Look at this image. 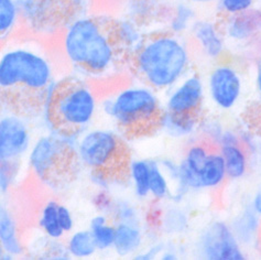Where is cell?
I'll list each match as a JSON object with an SVG mask.
<instances>
[{"mask_svg":"<svg viewBox=\"0 0 261 260\" xmlns=\"http://www.w3.org/2000/svg\"><path fill=\"white\" fill-rule=\"evenodd\" d=\"M230 227L243 247H253L259 244L261 234V218L247 206L233 217Z\"/></svg>","mask_w":261,"mask_h":260,"instance_id":"cell-18","label":"cell"},{"mask_svg":"<svg viewBox=\"0 0 261 260\" xmlns=\"http://www.w3.org/2000/svg\"><path fill=\"white\" fill-rule=\"evenodd\" d=\"M128 177L133 184L136 197L141 201L148 200L150 197V160H130Z\"/></svg>","mask_w":261,"mask_h":260,"instance_id":"cell-24","label":"cell"},{"mask_svg":"<svg viewBox=\"0 0 261 260\" xmlns=\"http://www.w3.org/2000/svg\"><path fill=\"white\" fill-rule=\"evenodd\" d=\"M257 0H216V7L223 17L239 15L256 8Z\"/></svg>","mask_w":261,"mask_h":260,"instance_id":"cell-31","label":"cell"},{"mask_svg":"<svg viewBox=\"0 0 261 260\" xmlns=\"http://www.w3.org/2000/svg\"><path fill=\"white\" fill-rule=\"evenodd\" d=\"M20 19L18 3L15 0H0V43L12 36Z\"/></svg>","mask_w":261,"mask_h":260,"instance_id":"cell-27","label":"cell"},{"mask_svg":"<svg viewBox=\"0 0 261 260\" xmlns=\"http://www.w3.org/2000/svg\"><path fill=\"white\" fill-rule=\"evenodd\" d=\"M128 17L141 21L143 17L148 16L152 11V2L151 0H130L128 7Z\"/></svg>","mask_w":261,"mask_h":260,"instance_id":"cell-33","label":"cell"},{"mask_svg":"<svg viewBox=\"0 0 261 260\" xmlns=\"http://www.w3.org/2000/svg\"><path fill=\"white\" fill-rule=\"evenodd\" d=\"M20 172L19 161H0V190L8 191Z\"/></svg>","mask_w":261,"mask_h":260,"instance_id":"cell-32","label":"cell"},{"mask_svg":"<svg viewBox=\"0 0 261 260\" xmlns=\"http://www.w3.org/2000/svg\"><path fill=\"white\" fill-rule=\"evenodd\" d=\"M59 221L62 229L64 232H70L74 227V220L71 214L70 210H68L64 205L60 204L59 205Z\"/></svg>","mask_w":261,"mask_h":260,"instance_id":"cell-36","label":"cell"},{"mask_svg":"<svg viewBox=\"0 0 261 260\" xmlns=\"http://www.w3.org/2000/svg\"><path fill=\"white\" fill-rule=\"evenodd\" d=\"M4 248H3V246H2V244H0V258H2L3 256H4Z\"/></svg>","mask_w":261,"mask_h":260,"instance_id":"cell-41","label":"cell"},{"mask_svg":"<svg viewBox=\"0 0 261 260\" xmlns=\"http://www.w3.org/2000/svg\"><path fill=\"white\" fill-rule=\"evenodd\" d=\"M128 60L141 83L156 92L170 91L187 76L192 65L189 43L168 31L147 37Z\"/></svg>","mask_w":261,"mask_h":260,"instance_id":"cell-3","label":"cell"},{"mask_svg":"<svg viewBox=\"0 0 261 260\" xmlns=\"http://www.w3.org/2000/svg\"><path fill=\"white\" fill-rule=\"evenodd\" d=\"M200 181L202 189L208 191L222 189L228 181L224 159L217 147L211 150L200 172Z\"/></svg>","mask_w":261,"mask_h":260,"instance_id":"cell-20","label":"cell"},{"mask_svg":"<svg viewBox=\"0 0 261 260\" xmlns=\"http://www.w3.org/2000/svg\"><path fill=\"white\" fill-rule=\"evenodd\" d=\"M89 231H91L97 250L105 251L113 248L116 227L108 215L100 213L93 217L89 225Z\"/></svg>","mask_w":261,"mask_h":260,"instance_id":"cell-23","label":"cell"},{"mask_svg":"<svg viewBox=\"0 0 261 260\" xmlns=\"http://www.w3.org/2000/svg\"><path fill=\"white\" fill-rule=\"evenodd\" d=\"M249 206L261 218V190L253 194V196L251 197Z\"/></svg>","mask_w":261,"mask_h":260,"instance_id":"cell-37","label":"cell"},{"mask_svg":"<svg viewBox=\"0 0 261 260\" xmlns=\"http://www.w3.org/2000/svg\"><path fill=\"white\" fill-rule=\"evenodd\" d=\"M115 224V223H114ZM113 249L120 257L135 256L145 244V231L140 223H116Z\"/></svg>","mask_w":261,"mask_h":260,"instance_id":"cell-15","label":"cell"},{"mask_svg":"<svg viewBox=\"0 0 261 260\" xmlns=\"http://www.w3.org/2000/svg\"><path fill=\"white\" fill-rule=\"evenodd\" d=\"M219 24L227 42L248 44L261 34V9L252 8L239 15L223 17Z\"/></svg>","mask_w":261,"mask_h":260,"instance_id":"cell-14","label":"cell"},{"mask_svg":"<svg viewBox=\"0 0 261 260\" xmlns=\"http://www.w3.org/2000/svg\"><path fill=\"white\" fill-rule=\"evenodd\" d=\"M66 249L68 255L75 258H89L97 251L89 230H80L74 232L67 243Z\"/></svg>","mask_w":261,"mask_h":260,"instance_id":"cell-29","label":"cell"},{"mask_svg":"<svg viewBox=\"0 0 261 260\" xmlns=\"http://www.w3.org/2000/svg\"><path fill=\"white\" fill-rule=\"evenodd\" d=\"M164 247H166V244H162V243L153 244L152 246H150V247L146 250L141 249L138 252V254H136L134 257H135V259H138V260L154 259L156 257H160Z\"/></svg>","mask_w":261,"mask_h":260,"instance_id":"cell-35","label":"cell"},{"mask_svg":"<svg viewBox=\"0 0 261 260\" xmlns=\"http://www.w3.org/2000/svg\"><path fill=\"white\" fill-rule=\"evenodd\" d=\"M217 148L224 159L227 179L238 181L245 177L249 171V152L247 151L242 140L226 143Z\"/></svg>","mask_w":261,"mask_h":260,"instance_id":"cell-19","label":"cell"},{"mask_svg":"<svg viewBox=\"0 0 261 260\" xmlns=\"http://www.w3.org/2000/svg\"><path fill=\"white\" fill-rule=\"evenodd\" d=\"M30 167L44 187L54 191L64 190L80 174L82 163L77 146L72 139L54 134L43 137L31 150Z\"/></svg>","mask_w":261,"mask_h":260,"instance_id":"cell-7","label":"cell"},{"mask_svg":"<svg viewBox=\"0 0 261 260\" xmlns=\"http://www.w3.org/2000/svg\"><path fill=\"white\" fill-rule=\"evenodd\" d=\"M188 2L192 5H201V6H205V5H211L216 3V0H188Z\"/></svg>","mask_w":261,"mask_h":260,"instance_id":"cell-40","label":"cell"},{"mask_svg":"<svg viewBox=\"0 0 261 260\" xmlns=\"http://www.w3.org/2000/svg\"><path fill=\"white\" fill-rule=\"evenodd\" d=\"M205 87L213 104L221 111H230L242 97V74L233 64L218 61L210 71Z\"/></svg>","mask_w":261,"mask_h":260,"instance_id":"cell-10","label":"cell"},{"mask_svg":"<svg viewBox=\"0 0 261 260\" xmlns=\"http://www.w3.org/2000/svg\"><path fill=\"white\" fill-rule=\"evenodd\" d=\"M59 205L57 201L47 202L40 214V227L51 239H60L65 234L59 221Z\"/></svg>","mask_w":261,"mask_h":260,"instance_id":"cell-28","label":"cell"},{"mask_svg":"<svg viewBox=\"0 0 261 260\" xmlns=\"http://www.w3.org/2000/svg\"><path fill=\"white\" fill-rule=\"evenodd\" d=\"M0 244L4 251L9 255L16 256L22 252L17 222L11 212L2 205H0Z\"/></svg>","mask_w":261,"mask_h":260,"instance_id":"cell-22","label":"cell"},{"mask_svg":"<svg viewBox=\"0 0 261 260\" xmlns=\"http://www.w3.org/2000/svg\"><path fill=\"white\" fill-rule=\"evenodd\" d=\"M114 31L117 42L127 60L139 49L147 38L140 22L129 17L114 19Z\"/></svg>","mask_w":261,"mask_h":260,"instance_id":"cell-16","label":"cell"},{"mask_svg":"<svg viewBox=\"0 0 261 260\" xmlns=\"http://www.w3.org/2000/svg\"><path fill=\"white\" fill-rule=\"evenodd\" d=\"M158 225L163 234L169 236L182 235L189 228L190 216L180 204L173 203L160 212Z\"/></svg>","mask_w":261,"mask_h":260,"instance_id":"cell-21","label":"cell"},{"mask_svg":"<svg viewBox=\"0 0 261 260\" xmlns=\"http://www.w3.org/2000/svg\"><path fill=\"white\" fill-rule=\"evenodd\" d=\"M201 120V116L198 115H176L163 111L158 129H161L171 138H190L198 132Z\"/></svg>","mask_w":261,"mask_h":260,"instance_id":"cell-17","label":"cell"},{"mask_svg":"<svg viewBox=\"0 0 261 260\" xmlns=\"http://www.w3.org/2000/svg\"><path fill=\"white\" fill-rule=\"evenodd\" d=\"M160 258L163 260H175L178 259V254H177V250L173 247H168L166 245V247H164L162 254L160 255Z\"/></svg>","mask_w":261,"mask_h":260,"instance_id":"cell-38","label":"cell"},{"mask_svg":"<svg viewBox=\"0 0 261 260\" xmlns=\"http://www.w3.org/2000/svg\"><path fill=\"white\" fill-rule=\"evenodd\" d=\"M54 82L53 61L40 38H9L0 43V114L22 119L43 115Z\"/></svg>","mask_w":261,"mask_h":260,"instance_id":"cell-1","label":"cell"},{"mask_svg":"<svg viewBox=\"0 0 261 260\" xmlns=\"http://www.w3.org/2000/svg\"><path fill=\"white\" fill-rule=\"evenodd\" d=\"M111 220L116 223H140L141 216L138 207L135 204L123 200H115L111 215Z\"/></svg>","mask_w":261,"mask_h":260,"instance_id":"cell-30","label":"cell"},{"mask_svg":"<svg viewBox=\"0 0 261 260\" xmlns=\"http://www.w3.org/2000/svg\"><path fill=\"white\" fill-rule=\"evenodd\" d=\"M191 37L202 56L210 61H221L227 49L221 24L208 19H196L192 24Z\"/></svg>","mask_w":261,"mask_h":260,"instance_id":"cell-13","label":"cell"},{"mask_svg":"<svg viewBox=\"0 0 261 260\" xmlns=\"http://www.w3.org/2000/svg\"><path fill=\"white\" fill-rule=\"evenodd\" d=\"M102 108L123 137H136L158 128L164 111L158 92L140 82L116 92Z\"/></svg>","mask_w":261,"mask_h":260,"instance_id":"cell-6","label":"cell"},{"mask_svg":"<svg viewBox=\"0 0 261 260\" xmlns=\"http://www.w3.org/2000/svg\"><path fill=\"white\" fill-rule=\"evenodd\" d=\"M195 250L198 257L208 260L247 259L230 224L224 221H213L206 225L198 234Z\"/></svg>","mask_w":261,"mask_h":260,"instance_id":"cell-9","label":"cell"},{"mask_svg":"<svg viewBox=\"0 0 261 260\" xmlns=\"http://www.w3.org/2000/svg\"><path fill=\"white\" fill-rule=\"evenodd\" d=\"M171 188H172V184L161 168L159 161L150 160V197L156 203L166 202L172 192Z\"/></svg>","mask_w":261,"mask_h":260,"instance_id":"cell-25","label":"cell"},{"mask_svg":"<svg viewBox=\"0 0 261 260\" xmlns=\"http://www.w3.org/2000/svg\"><path fill=\"white\" fill-rule=\"evenodd\" d=\"M82 166L88 170L92 182L99 190L129 180L130 154L122 137L109 130H93L77 145Z\"/></svg>","mask_w":261,"mask_h":260,"instance_id":"cell-5","label":"cell"},{"mask_svg":"<svg viewBox=\"0 0 261 260\" xmlns=\"http://www.w3.org/2000/svg\"><path fill=\"white\" fill-rule=\"evenodd\" d=\"M93 204L99 213L109 216L113 211L115 200L107 192V190H99L93 197Z\"/></svg>","mask_w":261,"mask_h":260,"instance_id":"cell-34","label":"cell"},{"mask_svg":"<svg viewBox=\"0 0 261 260\" xmlns=\"http://www.w3.org/2000/svg\"><path fill=\"white\" fill-rule=\"evenodd\" d=\"M196 20L195 9L190 3L177 4L168 18V32L182 36L190 31L192 24Z\"/></svg>","mask_w":261,"mask_h":260,"instance_id":"cell-26","label":"cell"},{"mask_svg":"<svg viewBox=\"0 0 261 260\" xmlns=\"http://www.w3.org/2000/svg\"><path fill=\"white\" fill-rule=\"evenodd\" d=\"M18 5L27 29L37 38L63 33L87 9V0H20Z\"/></svg>","mask_w":261,"mask_h":260,"instance_id":"cell-8","label":"cell"},{"mask_svg":"<svg viewBox=\"0 0 261 260\" xmlns=\"http://www.w3.org/2000/svg\"><path fill=\"white\" fill-rule=\"evenodd\" d=\"M256 86L261 97V58L256 62Z\"/></svg>","mask_w":261,"mask_h":260,"instance_id":"cell-39","label":"cell"},{"mask_svg":"<svg viewBox=\"0 0 261 260\" xmlns=\"http://www.w3.org/2000/svg\"><path fill=\"white\" fill-rule=\"evenodd\" d=\"M97 102L96 92L85 81L65 76L54 82L43 115L52 134L73 140L94 119Z\"/></svg>","mask_w":261,"mask_h":260,"instance_id":"cell-4","label":"cell"},{"mask_svg":"<svg viewBox=\"0 0 261 260\" xmlns=\"http://www.w3.org/2000/svg\"><path fill=\"white\" fill-rule=\"evenodd\" d=\"M205 82L197 73H189L168 93L164 111L176 115L202 116Z\"/></svg>","mask_w":261,"mask_h":260,"instance_id":"cell-11","label":"cell"},{"mask_svg":"<svg viewBox=\"0 0 261 260\" xmlns=\"http://www.w3.org/2000/svg\"><path fill=\"white\" fill-rule=\"evenodd\" d=\"M29 142L30 134L24 119L9 114L0 117V161H19Z\"/></svg>","mask_w":261,"mask_h":260,"instance_id":"cell-12","label":"cell"},{"mask_svg":"<svg viewBox=\"0 0 261 260\" xmlns=\"http://www.w3.org/2000/svg\"><path fill=\"white\" fill-rule=\"evenodd\" d=\"M63 50L70 64L92 79L112 76L125 64L114 31V19L83 16L63 32Z\"/></svg>","mask_w":261,"mask_h":260,"instance_id":"cell-2","label":"cell"}]
</instances>
